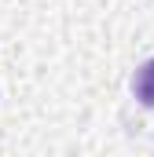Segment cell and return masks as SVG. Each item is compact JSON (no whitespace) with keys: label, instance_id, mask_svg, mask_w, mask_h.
Returning <instances> with one entry per match:
<instances>
[{"label":"cell","instance_id":"obj_1","mask_svg":"<svg viewBox=\"0 0 154 157\" xmlns=\"http://www.w3.org/2000/svg\"><path fill=\"white\" fill-rule=\"evenodd\" d=\"M132 91H136V99H140L143 106H154V59H151V62H143V66L136 70V77H132Z\"/></svg>","mask_w":154,"mask_h":157}]
</instances>
